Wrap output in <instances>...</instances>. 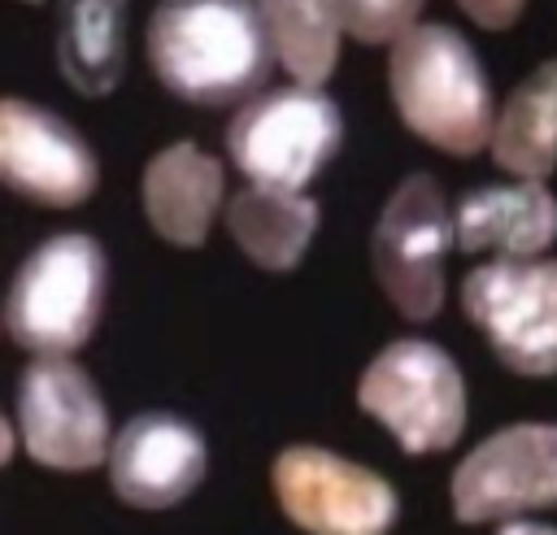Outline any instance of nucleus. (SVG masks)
I'll return each instance as SVG.
<instances>
[{"label": "nucleus", "mask_w": 557, "mask_h": 535, "mask_svg": "<svg viewBox=\"0 0 557 535\" xmlns=\"http://www.w3.org/2000/svg\"><path fill=\"white\" fill-rule=\"evenodd\" d=\"M226 231L261 270H292L318 231V200L248 183L226 200Z\"/></svg>", "instance_id": "f3484780"}, {"label": "nucleus", "mask_w": 557, "mask_h": 535, "mask_svg": "<svg viewBox=\"0 0 557 535\" xmlns=\"http://www.w3.org/2000/svg\"><path fill=\"white\" fill-rule=\"evenodd\" d=\"M453 213L431 174H409L383 204L370 235V265L383 296L409 322H431L444 304V257Z\"/></svg>", "instance_id": "6e6552de"}, {"label": "nucleus", "mask_w": 557, "mask_h": 535, "mask_svg": "<svg viewBox=\"0 0 557 535\" xmlns=\"http://www.w3.org/2000/svg\"><path fill=\"white\" fill-rule=\"evenodd\" d=\"M426 0H339V26L357 43H396L409 26H418Z\"/></svg>", "instance_id": "6ab92c4d"}, {"label": "nucleus", "mask_w": 557, "mask_h": 535, "mask_svg": "<svg viewBox=\"0 0 557 535\" xmlns=\"http://www.w3.org/2000/svg\"><path fill=\"white\" fill-rule=\"evenodd\" d=\"M387 87L400 122L440 152L474 157L492 135V83L461 30L418 22L392 43Z\"/></svg>", "instance_id": "f03ea898"}, {"label": "nucleus", "mask_w": 557, "mask_h": 535, "mask_svg": "<svg viewBox=\"0 0 557 535\" xmlns=\"http://www.w3.org/2000/svg\"><path fill=\"white\" fill-rule=\"evenodd\" d=\"M104 465L117 500L135 509H170L200 487L209 448L205 435L178 413H135L109 439Z\"/></svg>", "instance_id": "f8f14e48"}, {"label": "nucleus", "mask_w": 557, "mask_h": 535, "mask_svg": "<svg viewBox=\"0 0 557 535\" xmlns=\"http://www.w3.org/2000/svg\"><path fill=\"white\" fill-rule=\"evenodd\" d=\"M17 431L26 457L48 470H91L109 452V409L83 365L35 357L17 383Z\"/></svg>", "instance_id": "9d476101"}, {"label": "nucleus", "mask_w": 557, "mask_h": 535, "mask_svg": "<svg viewBox=\"0 0 557 535\" xmlns=\"http://www.w3.org/2000/svg\"><path fill=\"white\" fill-rule=\"evenodd\" d=\"M109 265L91 235L65 231L44 239L13 274L4 296L9 335L35 357H70L83 348L104 309Z\"/></svg>", "instance_id": "7ed1b4c3"}, {"label": "nucleus", "mask_w": 557, "mask_h": 535, "mask_svg": "<svg viewBox=\"0 0 557 535\" xmlns=\"http://www.w3.org/2000/svg\"><path fill=\"white\" fill-rule=\"evenodd\" d=\"M357 405L413 452H444L466 431V383L457 361L431 339H392L357 383Z\"/></svg>", "instance_id": "20e7f679"}, {"label": "nucleus", "mask_w": 557, "mask_h": 535, "mask_svg": "<svg viewBox=\"0 0 557 535\" xmlns=\"http://www.w3.org/2000/svg\"><path fill=\"white\" fill-rule=\"evenodd\" d=\"M492 161L518 178L544 183L557 170V61L535 65L500 104L487 135Z\"/></svg>", "instance_id": "2eb2a0df"}, {"label": "nucleus", "mask_w": 557, "mask_h": 535, "mask_svg": "<svg viewBox=\"0 0 557 535\" xmlns=\"http://www.w3.org/2000/svg\"><path fill=\"white\" fill-rule=\"evenodd\" d=\"M453 239L461 252H500L513 261L540 257L557 239V196L531 178L474 187L453 213Z\"/></svg>", "instance_id": "ddd939ff"}, {"label": "nucleus", "mask_w": 557, "mask_h": 535, "mask_svg": "<svg viewBox=\"0 0 557 535\" xmlns=\"http://www.w3.org/2000/svg\"><path fill=\"white\" fill-rule=\"evenodd\" d=\"M270 57L252 0H161L148 17V61L157 78L205 109L261 91Z\"/></svg>", "instance_id": "f257e3e1"}, {"label": "nucleus", "mask_w": 557, "mask_h": 535, "mask_svg": "<svg viewBox=\"0 0 557 535\" xmlns=\"http://www.w3.org/2000/svg\"><path fill=\"white\" fill-rule=\"evenodd\" d=\"M139 196L152 231L165 244L200 248L222 204V165L218 157L200 152L191 139H178L144 165Z\"/></svg>", "instance_id": "4468645a"}, {"label": "nucleus", "mask_w": 557, "mask_h": 535, "mask_svg": "<svg viewBox=\"0 0 557 535\" xmlns=\"http://www.w3.org/2000/svg\"><path fill=\"white\" fill-rule=\"evenodd\" d=\"M270 487L305 535H387L400 513L396 487L383 474L318 444L283 448L270 465Z\"/></svg>", "instance_id": "423d86ee"}, {"label": "nucleus", "mask_w": 557, "mask_h": 535, "mask_svg": "<svg viewBox=\"0 0 557 535\" xmlns=\"http://www.w3.org/2000/svg\"><path fill=\"white\" fill-rule=\"evenodd\" d=\"M453 513L466 526L557 509V422H513L492 431L453 470Z\"/></svg>", "instance_id": "1a4fd4ad"}, {"label": "nucleus", "mask_w": 557, "mask_h": 535, "mask_svg": "<svg viewBox=\"0 0 557 535\" xmlns=\"http://www.w3.org/2000/svg\"><path fill=\"white\" fill-rule=\"evenodd\" d=\"M496 535H557V526H548V522H531V518H509V522H500Z\"/></svg>", "instance_id": "412c9836"}, {"label": "nucleus", "mask_w": 557, "mask_h": 535, "mask_svg": "<svg viewBox=\"0 0 557 535\" xmlns=\"http://www.w3.org/2000/svg\"><path fill=\"white\" fill-rule=\"evenodd\" d=\"M461 309L509 370L557 374V261L496 257L474 265L461 283Z\"/></svg>", "instance_id": "0eeeda50"}, {"label": "nucleus", "mask_w": 557, "mask_h": 535, "mask_svg": "<svg viewBox=\"0 0 557 535\" xmlns=\"http://www.w3.org/2000/svg\"><path fill=\"white\" fill-rule=\"evenodd\" d=\"M100 165L91 144L52 109L0 96V183L52 204L74 209L96 191Z\"/></svg>", "instance_id": "9b49d317"}, {"label": "nucleus", "mask_w": 557, "mask_h": 535, "mask_svg": "<svg viewBox=\"0 0 557 535\" xmlns=\"http://www.w3.org/2000/svg\"><path fill=\"white\" fill-rule=\"evenodd\" d=\"M26 4H44V0H26Z\"/></svg>", "instance_id": "5701e85b"}, {"label": "nucleus", "mask_w": 557, "mask_h": 535, "mask_svg": "<svg viewBox=\"0 0 557 535\" xmlns=\"http://www.w3.org/2000/svg\"><path fill=\"white\" fill-rule=\"evenodd\" d=\"M344 117L339 104L318 87H278L244 100L226 126L231 161L252 178V187L300 191L339 148Z\"/></svg>", "instance_id": "39448f33"}, {"label": "nucleus", "mask_w": 557, "mask_h": 535, "mask_svg": "<svg viewBox=\"0 0 557 535\" xmlns=\"http://www.w3.org/2000/svg\"><path fill=\"white\" fill-rule=\"evenodd\" d=\"M13 457V426L4 422V413H0V465Z\"/></svg>", "instance_id": "4be33fe9"}, {"label": "nucleus", "mask_w": 557, "mask_h": 535, "mask_svg": "<svg viewBox=\"0 0 557 535\" xmlns=\"http://www.w3.org/2000/svg\"><path fill=\"white\" fill-rule=\"evenodd\" d=\"M270 52L296 87H322L339 61V0H257Z\"/></svg>", "instance_id": "a211bd4d"}, {"label": "nucleus", "mask_w": 557, "mask_h": 535, "mask_svg": "<svg viewBox=\"0 0 557 535\" xmlns=\"http://www.w3.org/2000/svg\"><path fill=\"white\" fill-rule=\"evenodd\" d=\"M483 30H505V26H513L518 17H522V9H527V0H457Z\"/></svg>", "instance_id": "aec40b11"}, {"label": "nucleus", "mask_w": 557, "mask_h": 535, "mask_svg": "<svg viewBox=\"0 0 557 535\" xmlns=\"http://www.w3.org/2000/svg\"><path fill=\"white\" fill-rule=\"evenodd\" d=\"M57 65L83 96L113 91L126 65V0H61Z\"/></svg>", "instance_id": "dca6fc26"}]
</instances>
